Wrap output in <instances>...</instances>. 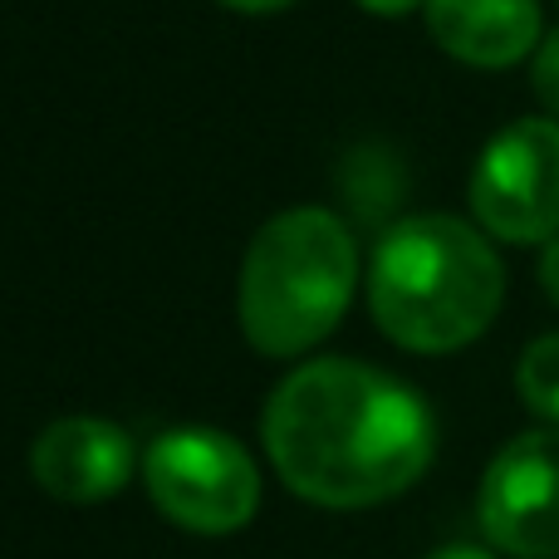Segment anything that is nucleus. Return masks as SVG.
<instances>
[{
  "label": "nucleus",
  "instance_id": "7ed1b4c3",
  "mask_svg": "<svg viewBox=\"0 0 559 559\" xmlns=\"http://www.w3.org/2000/svg\"><path fill=\"white\" fill-rule=\"evenodd\" d=\"M358 285L354 231L324 206L280 212L241 265V329L265 358H295L338 329Z\"/></svg>",
  "mask_w": 559,
  "mask_h": 559
},
{
  "label": "nucleus",
  "instance_id": "39448f33",
  "mask_svg": "<svg viewBox=\"0 0 559 559\" xmlns=\"http://www.w3.org/2000/svg\"><path fill=\"white\" fill-rule=\"evenodd\" d=\"M472 216L486 236L545 246L559 236V118H515L472 167Z\"/></svg>",
  "mask_w": 559,
  "mask_h": 559
},
{
  "label": "nucleus",
  "instance_id": "f8f14e48",
  "mask_svg": "<svg viewBox=\"0 0 559 559\" xmlns=\"http://www.w3.org/2000/svg\"><path fill=\"white\" fill-rule=\"evenodd\" d=\"M216 5L241 10V15H271V10H285V5H295V0H216Z\"/></svg>",
  "mask_w": 559,
  "mask_h": 559
},
{
  "label": "nucleus",
  "instance_id": "4468645a",
  "mask_svg": "<svg viewBox=\"0 0 559 559\" xmlns=\"http://www.w3.org/2000/svg\"><path fill=\"white\" fill-rule=\"evenodd\" d=\"M427 559H496V555L481 550V545H442V550H432Z\"/></svg>",
  "mask_w": 559,
  "mask_h": 559
},
{
  "label": "nucleus",
  "instance_id": "1a4fd4ad",
  "mask_svg": "<svg viewBox=\"0 0 559 559\" xmlns=\"http://www.w3.org/2000/svg\"><path fill=\"white\" fill-rule=\"evenodd\" d=\"M515 393L535 417L559 427V334L535 338L515 364Z\"/></svg>",
  "mask_w": 559,
  "mask_h": 559
},
{
  "label": "nucleus",
  "instance_id": "9b49d317",
  "mask_svg": "<svg viewBox=\"0 0 559 559\" xmlns=\"http://www.w3.org/2000/svg\"><path fill=\"white\" fill-rule=\"evenodd\" d=\"M540 289H545V299L559 309V236L545 241V251H540Z\"/></svg>",
  "mask_w": 559,
  "mask_h": 559
},
{
  "label": "nucleus",
  "instance_id": "ddd939ff",
  "mask_svg": "<svg viewBox=\"0 0 559 559\" xmlns=\"http://www.w3.org/2000/svg\"><path fill=\"white\" fill-rule=\"evenodd\" d=\"M358 5H364L368 15H407V10L427 5V0H358Z\"/></svg>",
  "mask_w": 559,
  "mask_h": 559
},
{
  "label": "nucleus",
  "instance_id": "0eeeda50",
  "mask_svg": "<svg viewBox=\"0 0 559 559\" xmlns=\"http://www.w3.org/2000/svg\"><path fill=\"white\" fill-rule=\"evenodd\" d=\"M29 472L55 501L94 506L118 496L138 472V447L104 417H59L29 447Z\"/></svg>",
  "mask_w": 559,
  "mask_h": 559
},
{
  "label": "nucleus",
  "instance_id": "20e7f679",
  "mask_svg": "<svg viewBox=\"0 0 559 559\" xmlns=\"http://www.w3.org/2000/svg\"><path fill=\"white\" fill-rule=\"evenodd\" d=\"M147 496L192 535H236L261 511V472L236 437L212 427H177L147 447Z\"/></svg>",
  "mask_w": 559,
  "mask_h": 559
},
{
  "label": "nucleus",
  "instance_id": "f03ea898",
  "mask_svg": "<svg viewBox=\"0 0 559 559\" xmlns=\"http://www.w3.org/2000/svg\"><path fill=\"white\" fill-rule=\"evenodd\" d=\"M506 265L486 231L423 212L393 222L368 261L373 324L407 354H456L501 314Z\"/></svg>",
  "mask_w": 559,
  "mask_h": 559
},
{
  "label": "nucleus",
  "instance_id": "423d86ee",
  "mask_svg": "<svg viewBox=\"0 0 559 559\" xmlns=\"http://www.w3.org/2000/svg\"><path fill=\"white\" fill-rule=\"evenodd\" d=\"M476 515L501 555L559 559V427L521 432L491 456Z\"/></svg>",
  "mask_w": 559,
  "mask_h": 559
},
{
  "label": "nucleus",
  "instance_id": "9d476101",
  "mask_svg": "<svg viewBox=\"0 0 559 559\" xmlns=\"http://www.w3.org/2000/svg\"><path fill=\"white\" fill-rule=\"evenodd\" d=\"M531 88L535 98L545 104V114L559 118V29L535 45V59H531Z\"/></svg>",
  "mask_w": 559,
  "mask_h": 559
},
{
  "label": "nucleus",
  "instance_id": "f257e3e1",
  "mask_svg": "<svg viewBox=\"0 0 559 559\" xmlns=\"http://www.w3.org/2000/svg\"><path fill=\"white\" fill-rule=\"evenodd\" d=\"M261 432L280 481L324 511L393 501L437 452L427 397L358 358L295 368L265 403Z\"/></svg>",
  "mask_w": 559,
  "mask_h": 559
},
{
  "label": "nucleus",
  "instance_id": "6e6552de",
  "mask_svg": "<svg viewBox=\"0 0 559 559\" xmlns=\"http://www.w3.org/2000/svg\"><path fill=\"white\" fill-rule=\"evenodd\" d=\"M427 29L472 69H511L545 39L540 0H427Z\"/></svg>",
  "mask_w": 559,
  "mask_h": 559
}]
</instances>
